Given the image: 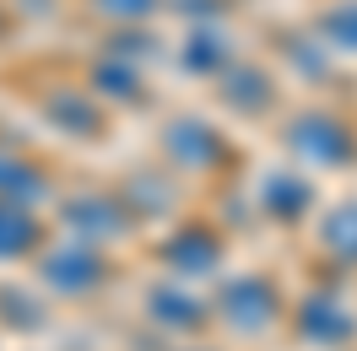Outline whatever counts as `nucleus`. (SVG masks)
I'll use <instances>...</instances> for the list:
<instances>
[{
  "mask_svg": "<svg viewBox=\"0 0 357 351\" xmlns=\"http://www.w3.org/2000/svg\"><path fill=\"white\" fill-rule=\"evenodd\" d=\"M211 319H222L233 335H266L287 319V297L282 286L260 276V270H244V276H227L211 297Z\"/></svg>",
  "mask_w": 357,
  "mask_h": 351,
  "instance_id": "1",
  "label": "nucleus"
},
{
  "mask_svg": "<svg viewBox=\"0 0 357 351\" xmlns=\"http://www.w3.org/2000/svg\"><path fill=\"white\" fill-rule=\"evenodd\" d=\"M287 152L298 157V168H319V173H335V168H352L357 162V130L331 109H309V114H292L287 130Z\"/></svg>",
  "mask_w": 357,
  "mask_h": 351,
  "instance_id": "2",
  "label": "nucleus"
},
{
  "mask_svg": "<svg viewBox=\"0 0 357 351\" xmlns=\"http://www.w3.org/2000/svg\"><path fill=\"white\" fill-rule=\"evenodd\" d=\"M33 260H38V281H44V292H49V297H66V303L103 292L109 276H114L109 254H103L98 243H82V238H66V243H54V249L44 243Z\"/></svg>",
  "mask_w": 357,
  "mask_h": 351,
  "instance_id": "3",
  "label": "nucleus"
},
{
  "mask_svg": "<svg viewBox=\"0 0 357 351\" xmlns=\"http://www.w3.org/2000/svg\"><path fill=\"white\" fill-rule=\"evenodd\" d=\"M292 335L314 351H341L357 341V308L341 292H303L292 303Z\"/></svg>",
  "mask_w": 357,
  "mask_h": 351,
  "instance_id": "4",
  "label": "nucleus"
},
{
  "mask_svg": "<svg viewBox=\"0 0 357 351\" xmlns=\"http://www.w3.org/2000/svg\"><path fill=\"white\" fill-rule=\"evenodd\" d=\"M162 157L174 162L178 173H222L227 162H233V146L206 119H174L162 130Z\"/></svg>",
  "mask_w": 357,
  "mask_h": 351,
  "instance_id": "5",
  "label": "nucleus"
},
{
  "mask_svg": "<svg viewBox=\"0 0 357 351\" xmlns=\"http://www.w3.org/2000/svg\"><path fill=\"white\" fill-rule=\"evenodd\" d=\"M60 221H66L70 238L98 243V249L130 238V227H135L130 205L114 200V195H70V200H60Z\"/></svg>",
  "mask_w": 357,
  "mask_h": 351,
  "instance_id": "6",
  "label": "nucleus"
},
{
  "mask_svg": "<svg viewBox=\"0 0 357 351\" xmlns=\"http://www.w3.org/2000/svg\"><path fill=\"white\" fill-rule=\"evenodd\" d=\"M255 205L276 227H303L314 217V205H319V189H314V178L303 168H271L255 184Z\"/></svg>",
  "mask_w": 357,
  "mask_h": 351,
  "instance_id": "7",
  "label": "nucleus"
},
{
  "mask_svg": "<svg viewBox=\"0 0 357 351\" xmlns=\"http://www.w3.org/2000/svg\"><path fill=\"white\" fill-rule=\"evenodd\" d=\"M38 114H44L49 130H60L66 141H103L109 135L103 98H92L87 87H49L38 98Z\"/></svg>",
  "mask_w": 357,
  "mask_h": 351,
  "instance_id": "8",
  "label": "nucleus"
},
{
  "mask_svg": "<svg viewBox=\"0 0 357 351\" xmlns=\"http://www.w3.org/2000/svg\"><path fill=\"white\" fill-rule=\"evenodd\" d=\"M227 260V238L217 227H206V221H178L168 243H162V265L174 270V276H190V281H201V276H217Z\"/></svg>",
  "mask_w": 357,
  "mask_h": 351,
  "instance_id": "9",
  "label": "nucleus"
},
{
  "mask_svg": "<svg viewBox=\"0 0 357 351\" xmlns=\"http://www.w3.org/2000/svg\"><path fill=\"white\" fill-rule=\"evenodd\" d=\"M146 319H152L157 329H168V335H201V329L211 325V308H206L190 286L157 281L152 292H146Z\"/></svg>",
  "mask_w": 357,
  "mask_h": 351,
  "instance_id": "10",
  "label": "nucleus"
},
{
  "mask_svg": "<svg viewBox=\"0 0 357 351\" xmlns=\"http://www.w3.org/2000/svg\"><path fill=\"white\" fill-rule=\"evenodd\" d=\"M222 81V109L227 114H244V119H260V114L276 109V81H271L266 65H249V60H233V65L217 76Z\"/></svg>",
  "mask_w": 357,
  "mask_h": 351,
  "instance_id": "11",
  "label": "nucleus"
},
{
  "mask_svg": "<svg viewBox=\"0 0 357 351\" xmlns=\"http://www.w3.org/2000/svg\"><path fill=\"white\" fill-rule=\"evenodd\" d=\"M49 243V221L33 211V205H17V200H0V265L33 260Z\"/></svg>",
  "mask_w": 357,
  "mask_h": 351,
  "instance_id": "12",
  "label": "nucleus"
},
{
  "mask_svg": "<svg viewBox=\"0 0 357 351\" xmlns=\"http://www.w3.org/2000/svg\"><path fill=\"white\" fill-rule=\"evenodd\" d=\"M0 200H17V205L38 211L44 200H54V184H49V173L38 162H27L17 152H0Z\"/></svg>",
  "mask_w": 357,
  "mask_h": 351,
  "instance_id": "13",
  "label": "nucleus"
},
{
  "mask_svg": "<svg viewBox=\"0 0 357 351\" xmlns=\"http://www.w3.org/2000/svg\"><path fill=\"white\" fill-rule=\"evenodd\" d=\"M92 98H109V103H146V76L135 70L130 54H103L92 65Z\"/></svg>",
  "mask_w": 357,
  "mask_h": 351,
  "instance_id": "14",
  "label": "nucleus"
},
{
  "mask_svg": "<svg viewBox=\"0 0 357 351\" xmlns=\"http://www.w3.org/2000/svg\"><path fill=\"white\" fill-rule=\"evenodd\" d=\"M178 65L190 76H222L233 65V44H227L222 27H195L184 44H178Z\"/></svg>",
  "mask_w": 357,
  "mask_h": 351,
  "instance_id": "15",
  "label": "nucleus"
},
{
  "mask_svg": "<svg viewBox=\"0 0 357 351\" xmlns=\"http://www.w3.org/2000/svg\"><path fill=\"white\" fill-rule=\"evenodd\" d=\"M319 249L335 265H357V200H341L319 217Z\"/></svg>",
  "mask_w": 357,
  "mask_h": 351,
  "instance_id": "16",
  "label": "nucleus"
},
{
  "mask_svg": "<svg viewBox=\"0 0 357 351\" xmlns=\"http://www.w3.org/2000/svg\"><path fill=\"white\" fill-rule=\"evenodd\" d=\"M0 325L11 335H38L49 325V303H38V292L22 286H0Z\"/></svg>",
  "mask_w": 357,
  "mask_h": 351,
  "instance_id": "17",
  "label": "nucleus"
},
{
  "mask_svg": "<svg viewBox=\"0 0 357 351\" xmlns=\"http://www.w3.org/2000/svg\"><path fill=\"white\" fill-rule=\"evenodd\" d=\"M314 33L325 49H341V54H357V0H335L314 17Z\"/></svg>",
  "mask_w": 357,
  "mask_h": 351,
  "instance_id": "18",
  "label": "nucleus"
},
{
  "mask_svg": "<svg viewBox=\"0 0 357 351\" xmlns=\"http://www.w3.org/2000/svg\"><path fill=\"white\" fill-rule=\"evenodd\" d=\"M174 200H178V184L168 173H141L130 184V217H168L174 211Z\"/></svg>",
  "mask_w": 357,
  "mask_h": 351,
  "instance_id": "19",
  "label": "nucleus"
},
{
  "mask_svg": "<svg viewBox=\"0 0 357 351\" xmlns=\"http://www.w3.org/2000/svg\"><path fill=\"white\" fill-rule=\"evenodd\" d=\"M162 0H92L98 17H114V22H146Z\"/></svg>",
  "mask_w": 357,
  "mask_h": 351,
  "instance_id": "20",
  "label": "nucleus"
},
{
  "mask_svg": "<svg viewBox=\"0 0 357 351\" xmlns=\"http://www.w3.org/2000/svg\"><path fill=\"white\" fill-rule=\"evenodd\" d=\"M0 33H6V11H0Z\"/></svg>",
  "mask_w": 357,
  "mask_h": 351,
  "instance_id": "21",
  "label": "nucleus"
}]
</instances>
